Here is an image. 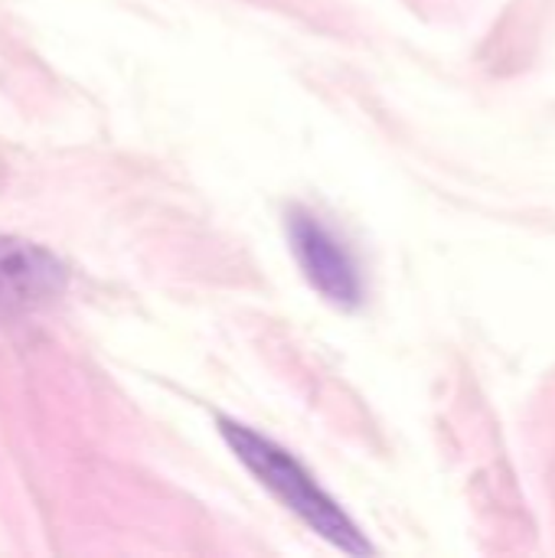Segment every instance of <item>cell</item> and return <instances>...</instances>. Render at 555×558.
<instances>
[{"mask_svg":"<svg viewBox=\"0 0 555 558\" xmlns=\"http://www.w3.org/2000/svg\"><path fill=\"white\" fill-rule=\"evenodd\" d=\"M288 245L307 284L334 307L357 311L366 298L363 271L347 242L314 213L294 206L288 213Z\"/></svg>","mask_w":555,"mask_h":558,"instance_id":"2","label":"cell"},{"mask_svg":"<svg viewBox=\"0 0 555 558\" xmlns=\"http://www.w3.org/2000/svg\"><path fill=\"white\" fill-rule=\"evenodd\" d=\"M219 435L229 445V451L255 474V481L272 490L281 507H288L301 523H307L321 539L330 546L350 553V556H370L373 546L360 533V526L347 517V510L317 484V477L281 445L272 438L252 432L249 425L219 418Z\"/></svg>","mask_w":555,"mask_h":558,"instance_id":"1","label":"cell"},{"mask_svg":"<svg viewBox=\"0 0 555 558\" xmlns=\"http://www.w3.org/2000/svg\"><path fill=\"white\" fill-rule=\"evenodd\" d=\"M69 271L49 248L0 235V317L39 311L65 294Z\"/></svg>","mask_w":555,"mask_h":558,"instance_id":"3","label":"cell"}]
</instances>
